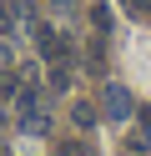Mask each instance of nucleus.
<instances>
[{
    "label": "nucleus",
    "mask_w": 151,
    "mask_h": 156,
    "mask_svg": "<svg viewBox=\"0 0 151 156\" xmlns=\"http://www.w3.org/2000/svg\"><path fill=\"white\" fill-rule=\"evenodd\" d=\"M131 156H146V151H131Z\"/></svg>",
    "instance_id": "1a4fd4ad"
},
{
    "label": "nucleus",
    "mask_w": 151,
    "mask_h": 156,
    "mask_svg": "<svg viewBox=\"0 0 151 156\" xmlns=\"http://www.w3.org/2000/svg\"><path fill=\"white\" fill-rule=\"evenodd\" d=\"M15 25H20V5L15 0H0V35H15Z\"/></svg>",
    "instance_id": "7ed1b4c3"
},
{
    "label": "nucleus",
    "mask_w": 151,
    "mask_h": 156,
    "mask_svg": "<svg viewBox=\"0 0 151 156\" xmlns=\"http://www.w3.org/2000/svg\"><path fill=\"white\" fill-rule=\"evenodd\" d=\"M35 51L45 55L50 66H70V41H66V30H56V25H35Z\"/></svg>",
    "instance_id": "f257e3e1"
},
{
    "label": "nucleus",
    "mask_w": 151,
    "mask_h": 156,
    "mask_svg": "<svg viewBox=\"0 0 151 156\" xmlns=\"http://www.w3.org/2000/svg\"><path fill=\"white\" fill-rule=\"evenodd\" d=\"M50 10H56V15H66V10H76V0H50Z\"/></svg>",
    "instance_id": "423d86ee"
},
{
    "label": "nucleus",
    "mask_w": 151,
    "mask_h": 156,
    "mask_svg": "<svg viewBox=\"0 0 151 156\" xmlns=\"http://www.w3.org/2000/svg\"><path fill=\"white\" fill-rule=\"evenodd\" d=\"M60 156H86V151H81V146H66V151H60Z\"/></svg>",
    "instance_id": "6e6552de"
},
{
    "label": "nucleus",
    "mask_w": 151,
    "mask_h": 156,
    "mask_svg": "<svg viewBox=\"0 0 151 156\" xmlns=\"http://www.w3.org/2000/svg\"><path fill=\"white\" fill-rule=\"evenodd\" d=\"M141 131H146V136H151V111H141Z\"/></svg>",
    "instance_id": "0eeeda50"
},
{
    "label": "nucleus",
    "mask_w": 151,
    "mask_h": 156,
    "mask_svg": "<svg viewBox=\"0 0 151 156\" xmlns=\"http://www.w3.org/2000/svg\"><path fill=\"white\" fill-rule=\"evenodd\" d=\"M101 106H106V116H111V121H126V116H131V96L121 91V86H106Z\"/></svg>",
    "instance_id": "f03ea898"
},
{
    "label": "nucleus",
    "mask_w": 151,
    "mask_h": 156,
    "mask_svg": "<svg viewBox=\"0 0 151 156\" xmlns=\"http://www.w3.org/2000/svg\"><path fill=\"white\" fill-rule=\"evenodd\" d=\"M50 86L66 91V86H70V66H50Z\"/></svg>",
    "instance_id": "39448f33"
},
{
    "label": "nucleus",
    "mask_w": 151,
    "mask_h": 156,
    "mask_svg": "<svg viewBox=\"0 0 151 156\" xmlns=\"http://www.w3.org/2000/svg\"><path fill=\"white\" fill-rule=\"evenodd\" d=\"M70 121H76L81 131H86V126H96V106H91V101H76V106H70Z\"/></svg>",
    "instance_id": "20e7f679"
}]
</instances>
